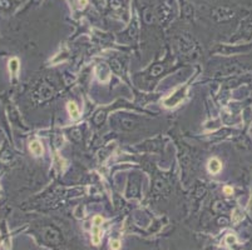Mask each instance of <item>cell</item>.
I'll return each mask as SVG.
<instances>
[{
	"label": "cell",
	"mask_w": 252,
	"mask_h": 250,
	"mask_svg": "<svg viewBox=\"0 0 252 250\" xmlns=\"http://www.w3.org/2000/svg\"><path fill=\"white\" fill-rule=\"evenodd\" d=\"M93 221H94V225H93V230H92V243L94 245H99V243L102 240V231L99 229V225H102L103 219H102V216L97 215V216H94Z\"/></svg>",
	"instance_id": "1"
},
{
	"label": "cell",
	"mask_w": 252,
	"mask_h": 250,
	"mask_svg": "<svg viewBox=\"0 0 252 250\" xmlns=\"http://www.w3.org/2000/svg\"><path fill=\"white\" fill-rule=\"evenodd\" d=\"M208 172L211 174H218L221 170H222V164L221 161L217 159V158H212L210 161H208Z\"/></svg>",
	"instance_id": "2"
},
{
	"label": "cell",
	"mask_w": 252,
	"mask_h": 250,
	"mask_svg": "<svg viewBox=\"0 0 252 250\" xmlns=\"http://www.w3.org/2000/svg\"><path fill=\"white\" fill-rule=\"evenodd\" d=\"M30 151L34 154V155H37V156H39V155H42L43 154V151H44V149H43V145H42V143H39L38 140H34V141H32L30 143Z\"/></svg>",
	"instance_id": "3"
},
{
	"label": "cell",
	"mask_w": 252,
	"mask_h": 250,
	"mask_svg": "<svg viewBox=\"0 0 252 250\" xmlns=\"http://www.w3.org/2000/svg\"><path fill=\"white\" fill-rule=\"evenodd\" d=\"M68 111H69V114H70V116L73 119L77 120L79 118V110H78V106H77L75 103H73V101L68 103Z\"/></svg>",
	"instance_id": "4"
},
{
	"label": "cell",
	"mask_w": 252,
	"mask_h": 250,
	"mask_svg": "<svg viewBox=\"0 0 252 250\" xmlns=\"http://www.w3.org/2000/svg\"><path fill=\"white\" fill-rule=\"evenodd\" d=\"M111 248H112V250H119L121 249V241L119 240H112Z\"/></svg>",
	"instance_id": "5"
},
{
	"label": "cell",
	"mask_w": 252,
	"mask_h": 250,
	"mask_svg": "<svg viewBox=\"0 0 252 250\" xmlns=\"http://www.w3.org/2000/svg\"><path fill=\"white\" fill-rule=\"evenodd\" d=\"M10 70L13 69V73H15L17 71V69H18V64H19V61H18V59H13V60H10Z\"/></svg>",
	"instance_id": "6"
},
{
	"label": "cell",
	"mask_w": 252,
	"mask_h": 250,
	"mask_svg": "<svg viewBox=\"0 0 252 250\" xmlns=\"http://www.w3.org/2000/svg\"><path fill=\"white\" fill-rule=\"evenodd\" d=\"M223 193H225L226 195H232L233 189H232L231 186H225V188H223Z\"/></svg>",
	"instance_id": "7"
}]
</instances>
